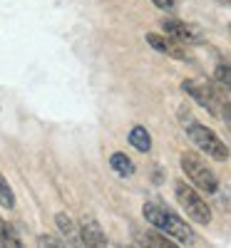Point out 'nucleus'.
Masks as SVG:
<instances>
[{"label":"nucleus","mask_w":231,"mask_h":248,"mask_svg":"<svg viewBox=\"0 0 231 248\" xmlns=\"http://www.w3.org/2000/svg\"><path fill=\"white\" fill-rule=\"evenodd\" d=\"M142 214H144L147 223L154 226L157 231L172 236L177 243H184V246H186V243H194V233H192V229L186 226V221L179 218V216L172 214V211H166L164 206H159V203H154V201H147V203L142 206Z\"/></svg>","instance_id":"1"},{"label":"nucleus","mask_w":231,"mask_h":248,"mask_svg":"<svg viewBox=\"0 0 231 248\" xmlns=\"http://www.w3.org/2000/svg\"><path fill=\"white\" fill-rule=\"evenodd\" d=\"M174 194H177V201L184 209V214L192 218L194 223H212V206L204 201V196L199 194V189L194 184H186V181H177L174 184Z\"/></svg>","instance_id":"2"},{"label":"nucleus","mask_w":231,"mask_h":248,"mask_svg":"<svg viewBox=\"0 0 231 248\" xmlns=\"http://www.w3.org/2000/svg\"><path fill=\"white\" fill-rule=\"evenodd\" d=\"M186 137L192 139L194 147H199L206 156H212L214 161H226L229 159V147L209 127H204V124H199L194 119L186 122Z\"/></svg>","instance_id":"3"},{"label":"nucleus","mask_w":231,"mask_h":248,"mask_svg":"<svg viewBox=\"0 0 231 248\" xmlns=\"http://www.w3.org/2000/svg\"><path fill=\"white\" fill-rule=\"evenodd\" d=\"M182 171H184V176L192 181L199 191H204V194H216L219 191V179H216V174L212 171V167H206V164L197 156V154H182Z\"/></svg>","instance_id":"4"},{"label":"nucleus","mask_w":231,"mask_h":248,"mask_svg":"<svg viewBox=\"0 0 231 248\" xmlns=\"http://www.w3.org/2000/svg\"><path fill=\"white\" fill-rule=\"evenodd\" d=\"M182 90L192 97L199 107H204L206 112H212V114H219V112H221L219 97L212 92V87L199 85V82H192V79H184V82H182Z\"/></svg>","instance_id":"5"},{"label":"nucleus","mask_w":231,"mask_h":248,"mask_svg":"<svg viewBox=\"0 0 231 248\" xmlns=\"http://www.w3.org/2000/svg\"><path fill=\"white\" fill-rule=\"evenodd\" d=\"M147 43H149V47H154L162 55H169L174 60H189V55L184 52V47L177 43V40H169V37H164V35L149 32V35H147Z\"/></svg>","instance_id":"6"},{"label":"nucleus","mask_w":231,"mask_h":248,"mask_svg":"<svg viewBox=\"0 0 231 248\" xmlns=\"http://www.w3.org/2000/svg\"><path fill=\"white\" fill-rule=\"evenodd\" d=\"M80 241L85 246H107V236L99 229V223L95 218H85L80 226Z\"/></svg>","instance_id":"7"},{"label":"nucleus","mask_w":231,"mask_h":248,"mask_svg":"<svg viewBox=\"0 0 231 248\" xmlns=\"http://www.w3.org/2000/svg\"><path fill=\"white\" fill-rule=\"evenodd\" d=\"M162 28H164L166 35H172V37H177V40H184V43H192V40L199 37L192 25L182 23V20H177V17H164V20H162Z\"/></svg>","instance_id":"8"},{"label":"nucleus","mask_w":231,"mask_h":248,"mask_svg":"<svg viewBox=\"0 0 231 248\" xmlns=\"http://www.w3.org/2000/svg\"><path fill=\"white\" fill-rule=\"evenodd\" d=\"M130 144H132L137 152H142V154L149 152L152 149V137H149V132H147V127L134 124V127L130 129Z\"/></svg>","instance_id":"9"},{"label":"nucleus","mask_w":231,"mask_h":248,"mask_svg":"<svg viewBox=\"0 0 231 248\" xmlns=\"http://www.w3.org/2000/svg\"><path fill=\"white\" fill-rule=\"evenodd\" d=\"M110 167H112V171L119 174V176H132V174H134L132 159H130L127 154H122V152H115V154L110 156Z\"/></svg>","instance_id":"10"},{"label":"nucleus","mask_w":231,"mask_h":248,"mask_svg":"<svg viewBox=\"0 0 231 248\" xmlns=\"http://www.w3.org/2000/svg\"><path fill=\"white\" fill-rule=\"evenodd\" d=\"M0 206L3 209H15V194H13L10 184L3 174H0Z\"/></svg>","instance_id":"11"},{"label":"nucleus","mask_w":231,"mask_h":248,"mask_svg":"<svg viewBox=\"0 0 231 248\" xmlns=\"http://www.w3.org/2000/svg\"><path fill=\"white\" fill-rule=\"evenodd\" d=\"M55 223H57V229H60V233H62V236L75 238L77 229H75V223H72V218H70L67 214H57V216H55Z\"/></svg>","instance_id":"12"},{"label":"nucleus","mask_w":231,"mask_h":248,"mask_svg":"<svg viewBox=\"0 0 231 248\" xmlns=\"http://www.w3.org/2000/svg\"><path fill=\"white\" fill-rule=\"evenodd\" d=\"M0 243H3V246H20V238L15 236L13 226L5 223L3 218H0Z\"/></svg>","instance_id":"13"},{"label":"nucleus","mask_w":231,"mask_h":248,"mask_svg":"<svg viewBox=\"0 0 231 248\" xmlns=\"http://www.w3.org/2000/svg\"><path fill=\"white\" fill-rule=\"evenodd\" d=\"M144 241H147V243H154V246H162V248L174 246V238H172V236H166V233H164V236H159L157 231H149V233L144 236Z\"/></svg>","instance_id":"14"},{"label":"nucleus","mask_w":231,"mask_h":248,"mask_svg":"<svg viewBox=\"0 0 231 248\" xmlns=\"http://www.w3.org/2000/svg\"><path fill=\"white\" fill-rule=\"evenodd\" d=\"M214 75H216V79L221 82L224 87H229V90H231V65H219Z\"/></svg>","instance_id":"15"},{"label":"nucleus","mask_w":231,"mask_h":248,"mask_svg":"<svg viewBox=\"0 0 231 248\" xmlns=\"http://www.w3.org/2000/svg\"><path fill=\"white\" fill-rule=\"evenodd\" d=\"M152 3H154L159 10H164V13H172V10L177 8V0H152Z\"/></svg>","instance_id":"16"},{"label":"nucleus","mask_w":231,"mask_h":248,"mask_svg":"<svg viewBox=\"0 0 231 248\" xmlns=\"http://www.w3.org/2000/svg\"><path fill=\"white\" fill-rule=\"evenodd\" d=\"M37 243H40V246H62V243H60L57 238H52V236H40Z\"/></svg>","instance_id":"17"},{"label":"nucleus","mask_w":231,"mask_h":248,"mask_svg":"<svg viewBox=\"0 0 231 248\" xmlns=\"http://www.w3.org/2000/svg\"><path fill=\"white\" fill-rule=\"evenodd\" d=\"M224 117H226V122L231 124V102H229V105H224Z\"/></svg>","instance_id":"18"},{"label":"nucleus","mask_w":231,"mask_h":248,"mask_svg":"<svg viewBox=\"0 0 231 248\" xmlns=\"http://www.w3.org/2000/svg\"><path fill=\"white\" fill-rule=\"evenodd\" d=\"M216 3H224V5H231V0H216Z\"/></svg>","instance_id":"19"},{"label":"nucleus","mask_w":231,"mask_h":248,"mask_svg":"<svg viewBox=\"0 0 231 248\" xmlns=\"http://www.w3.org/2000/svg\"><path fill=\"white\" fill-rule=\"evenodd\" d=\"M229 30H231V25H229Z\"/></svg>","instance_id":"20"}]
</instances>
